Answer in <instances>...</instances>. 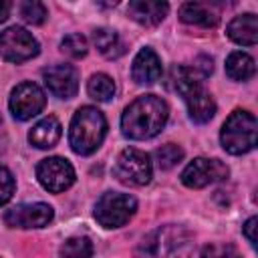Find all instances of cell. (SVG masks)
Listing matches in <instances>:
<instances>
[{
  "mask_svg": "<svg viewBox=\"0 0 258 258\" xmlns=\"http://www.w3.org/2000/svg\"><path fill=\"white\" fill-rule=\"evenodd\" d=\"M202 258H240L232 244H208L202 250Z\"/></svg>",
  "mask_w": 258,
  "mask_h": 258,
  "instance_id": "4316f807",
  "label": "cell"
},
{
  "mask_svg": "<svg viewBox=\"0 0 258 258\" xmlns=\"http://www.w3.org/2000/svg\"><path fill=\"white\" fill-rule=\"evenodd\" d=\"M228 36L242 46H252L258 40V18L256 14H240L228 24Z\"/></svg>",
  "mask_w": 258,
  "mask_h": 258,
  "instance_id": "2e32d148",
  "label": "cell"
},
{
  "mask_svg": "<svg viewBox=\"0 0 258 258\" xmlns=\"http://www.w3.org/2000/svg\"><path fill=\"white\" fill-rule=\"evenodd\" d=\"M54 212L48 204L36 202V204H20L10 208L4 214V222L10 228H22V230H30V228H44L48 226V222L52 220Z\"/></svg>",
  "mask_w": 258,
  "mask_h": 258,
  "instance_id": "8fae6325",
  "label": "cell"
},
{
  "mask_svg": "<svg viewBox=\"0 0 258 258\" xmlns=\"http://www.w3.org/2000/svg\"><path fill=\"white\" fill-rule=\"evenodd\" d=\"M131 77L139 85H151L161 77V60L151 48H141L131 67Z\"/></svg>",
  "mask_w": 258,
  "mask_h": 258,
  "instance_id": "4fadbf2b",
  "label": "cell"
},
{
  "mask_svg": "<svg viewBox=\"0 0 258 258\" xmlns=\"http://www.w3.org/2000/svg\"><path fill=\"white\" fill-rule=\"evenodd\" d=\"M228 165L222 163L220 159H208V157H198L185 165L181 171V183L194 189L206 187L210 183L222 181L228 177Z\"/></svg>",
  "mask_w": 258,
  "mask_h": 258,
  "instance_id": "ba28073f",
  "label": "cell"
},
{
  "mask_svg": "<svg viewBox=\"0 0 258 258\" xmlns=\"http://www.w3.org/2000/svg\"><path fill=\"white\" fill-rule=\"evenodd\" d=\"M44 103H46V97L38 85L20 83L12 89L8 105H10V113L14 119L26 121V119H32L34 115H38L44 109Z\"/></svg>",
  "mask_w": 258,
  "mask_h": 258,
  "instance_id": "9c48e42d",
  "label": "cell"
},
{
  "mask_svg": "<svg viewBox=\"0 0 258 258\" xmlns=\"http://www.w3.org/2000/svg\"><path fill=\"white\" fill-rule=\"evenodd\" d=\"M93 256V244L85 236L69 238L60 248V258H91Z\"/></svg>",
  "mask_w": 258,
  "mask_h": 258,
  "instance_id": "603a6c76",
  "label": "cell"
},
{
  "mask_svg": "<svg viewBox=\"0 0 258 258\" xmlns=\"http://www.w3.org/2000/svg\"><path fill=\"white\" fill-rule=\"evenodd\" d=\"M153 155H155V161H157L159 169H169V167L177 165L183 159V149L179 145L167 143V145H161L159 149H155Z\"/></svg>",
  "mask_w": 258,
  "mask_h": 258,
  "instance_id": "cb8c5ba5",
  "label": "cell"
},
{
  "mask_svg": "<svg viewBox=\"0 0 258 258\" xmlns=\"http://www.w3.org/2000/svg\"><path fill=\"white\" fill-rule=\"evenodd\" d=\"M191 236L181 226H161L143 238L137 258H189Z\"/></svg>",
  "mask_w": 258,
  "mask_h": 258,
  "instance_id": "3957f363",
  "label": "cell"
},
{
  "mask_svg": "<svg viewBox=\"0 0 258 258\" xmlns=\"http://www.w3.org/2000/svg\"><path fill=\"white\" fill-rule=\"evenodd\" d=\"M151 173H153L151 159L145 151L135 149V147H127L119 153L117 165H115V177L121 183L145 185V183H149Z\"/></svg>",
  "mask_w": 258,
  "mask_h": 258,
  "instance_id": "8992f818",
  "label": "cell"
},
{
  "mask_svg": "<svg viewBox=\"0 0 258 258\" xmlns=\"http://www.w3.org/2000/svg\"><path fill=\"white\" fill-rule=\"evenodd\" d=\"M93 42L99 48V52L107 58H117L119 54H123V42L119 34L111 28H97L93 32Z\"/></svg>",
  "mask_w": 258,
  "mask_h": 258,
  "instance_id": "44dd1931",
  "label": "cell"
},
{
  "mask_svg": "<svg viewBox=\"0 0 258 258\" xmlns=\"http://www.w3.org/2000/svg\"><path fill=\"white\" fill-rule=\"evenodd\" d=\"M18 10H20L22 20L28 22V24H42L44 18H46V8H44V4H40V2H36V0L22 2V4L18 6Z\"/></svg>",
  "mask_w": 258,
  "mask_h": 258,
  "instance_id": "484cf974",
  "label": "cell"
},
{
  "mask_svg": "<svg viewBox=\"0 0 258 258\" xmlns=\"http://www.w3.org/2000/svg\"><path fill=\"white\" fill-rule=\"evenodd\" d=\"M38 54V42L36 38L20 28L10 26L4 32H0V56L8 62H24Z\"/></svg>",
  "mask_w": 258,
  "mask_h": 258,
  "instance_id": "52a82bcc",
  "label": "cell"
},
{
  "mask_svg": "<svg viewBox=\"0 0 258 258\" xmlns=\"http://www.w3.org/2000/svg\"><path fill=\"white\" fill-rule=\"evenodd\" d=\"M137 210V202L129 194H103L95 206V220L103 228H119L127 224Z\"/></svg>",
  "mask_w": 258,
  "mask_h": 258,
  "instance_id": "5b68a950",
  "label": "cell"
},
{
  "mask_svg": "<svg viewBox=\"0 0 258 258\" xmlns=\"http://www.w3.org/2000/svg\"><path fill=\"white\" fill-rule=\"evenodd\" d=\"M222 147L232 155H242L256 145V117L248 111L236 109L220 131Z\"/></svg>",
  "mask_w": 258,
  "mask_h": 258,
  "instance_id": "277c9868",
  "label": "cell"
},
{
  "mask_svg": "<svg viewBox=\"0 0 258 258\" xmlns=\"http://www.w3.org/2000/svg\"><path fill=\"white\" fill-rule=\"evenodd\" d=\"M167 117L169 109L161 97L143 95L123 111L121 129L129 139H151L165 127Z\"/></svg>",
  "mask_w": 258,
  "mask_h": 258,
  "instance_id": "6da1fadb",
  "label": "cell"
},
{
  "mask_svg": "<svg viewBox=\"0 0 258 258\" xmlns=\"http://www.w3.org/2000/svg\"><path fill=\"white\" fill-rule=\"evenodd\" d=\"M10 8H12V4L8 0H0V24L10 16Z\"/></svg>",
  "mask_w": 258,
  "mask_h": 258,
  "instance_id": "f546056e",
  "label": "cell"
},
{
  "mask_svg": "<svg viewBox=\"0 0 258 258\" xmlns=\"http://www.w3.org/2000/svg\"><path fill=\"white\" fill-rule=\"evenodd\" d=\"M167 10H169L167 2H159V0H133L129 2V8H127L129 16L143 26L159 24L167 16Z\"/></svg>",
  "mask_w": 258,
  "mask_h": 258,
  "instance_id": "5bb4252c",
  "label": "cell"
},
{
  "mask_svg": "<svg viewBox=\"0 0 258 258\" xmlns=\"http://www.w3.org/2000/svg\"><path fill=\"white\" fill-rule=\"evenodd\" d=\"M183 99L187 105L189 119L194 123H208L216 115V101L212 99V95L204 87H196Z\"/></svg>",
  "mask_w": 258,
  "mask_h": 258,
  "instance_id": "9a60e30c",
  "label": "cell"
},
{
  "mask_svg": "<svg viewBox=\"0 0 258 258\" xmlns=\"http://www.w3.org/2000/svg\"><path fill=\"white\" fill-rule=\"evenodd\" d=\"M60 139V123L56 117L48 115L40 119L30 131H28V141L38 147V149H50L56 141Z\"/></svg>",
  "mask_w": 258,
  "mask_h": 258,
  "instance_id": "e0dca14e",
  "label": "cell"
},
{
  "mask_svg": "<svg viewBox=\"0 0 258 258\" xmlns=\"http://www.w3.org/2000/svg\"><path fill=\"white\" fill-rule=\"evenodd\" d=\"M202 75L194 67H173L167 75V87L185 97L196 87H202Z\"/></svg>",
  "mask_w": 258,
  "mask_h": 258,
  "instance_id": "d6986e66",
  "label": "cell"
},
{
  "mask_svg": "<svg viewBox=\"0 0 258 258\" xmlns=\"http://www.w3.org/2000/svg\"><path fill=\"white\" fill-rule=\"evenodd\" d=\"M107 135V119L97 107H81L69 129V141L75 153L89 155L99 149Z\"/></svg>",
  "mask_w": 258,
  "mask_h": 258,
  "instance_id": "7a4b0ae2",
  "label": "cell"
},
{
  "mask_svg": "<svg viewBox=\"0 0 258 258\" xmlns=\"http://www.w3.org/2000/svg\"><path fill=\"white\" fill-rule=\"evenodd\" d=\"M44 85L58 99H73L79 91V75L71 64H52L42 71Z\"/></svg>",
  "mask_w": 258,
  "mask_h": 258,
  "instance_id": "7c38bea8",
  "label": "cell"
},
{
  "mask_svg": "<svg viewBox=\"0 0 258 258\" xmlns=\"http://www.w3.org/2000/svg\"><path fill=\"white\" fill-rule=\"evenodd\" d=\"M87 91L95 101H109L115 95V83L109 75L105 73H97L89 79L87 83Z\"/></svg>",
  "mask_w": 258,
  "mask_h": 258,
  "instance_id": "7402d4cb",
  "label": "cell"
},
{
  "mask_svg": "<svg viewBox=\"0 0 258 258\" xmlns=\"http://www.w3.org/2000/svg\"><path fill=\"white\" fill-rule=\"evenodd\" d=\"M14 177L6 167H0V206H4L6 202H10L12 194H14Z\"/></svg>",
  "mask_w": 258,
  "mask_h": 258,
  "instance_id": "83f0119b",
  "label": "cell"
},
{
  "mask_svg": "<svg viewBox=\"0 0 258 258\" xmlns=\"http://www.w3.org/2000/svg\"><path fill=\"white\" fill-rule=\"evenodd\" d=\"M179 18L185 24H194V26H202V28H212L220 20L218 12H214L208 4H202V2H185V4H181Z\"/></svg>",
  "mask_w": 258,
  "mask_h": 258,
  "instance_id": "ac0fdd59",
  "label": "cell"
},
{
  "mask_svg": "<svg viewBox=\"0 0 258 258\" xmlns=\"http://www.w3.org/2000/svg\"><path fill=\"white\" fill-rule=\"evenodd\" d=\"M60 50L73 58H81L87 54L89 44H87V38L83 34H69L60 40Z\"/></svg>",
  "mask_w": 258,
  "mask_h": 258,
  "instance_id": "d4e9b609",
  "label": "cell"
},
{
  "mask_svg": "<svg viewBox=\"0 0 258 258\" xmlns=\"http://www.w3.org/2000/svg\"><path fill=\"white\" fill-rule=\"evenodd\" d=\"M40 185L52 194H60L75 183V169L62 157H46L36 167Z\"/></svg>",
  "mask_w": 258,
  "mask_h": 258,
  "instance_id": "30bf717a",
  "label": "cell"
},
{
  "mask_svg": "<svg viewBox=\"0 0 258 258\" xmlns=\"http://www.w3.org/2000/svg\"><path fill=\"white\" fill-rule=\"evenodd\" d=\"M256 71V64H254V58L242 50H236L228 56L226 60V73L230 79L234 81H248Z\"/></svg>",
  "mask_w": 258,
  "mask_h": 258,
  "instance_id": "ffe728a7",
  "label": "cell"
},
{
  "mask_svg": "<svg viewBox=\"0 0 258 258\" xmlns=\"http://www.w3.org/2000/svg\"><path fill=\"white\" fill-rule=\"evenodd\" d=\"M254 230H256V218H250L246 224H244V236L248 238V242L254 246L256 244V234H254Z\"/></svg>",
  "mask_w": 258,
  "mask_h": 258,
  "instance_id": "f1b7e54d",
  "label": "cell"
}]
</instances>
